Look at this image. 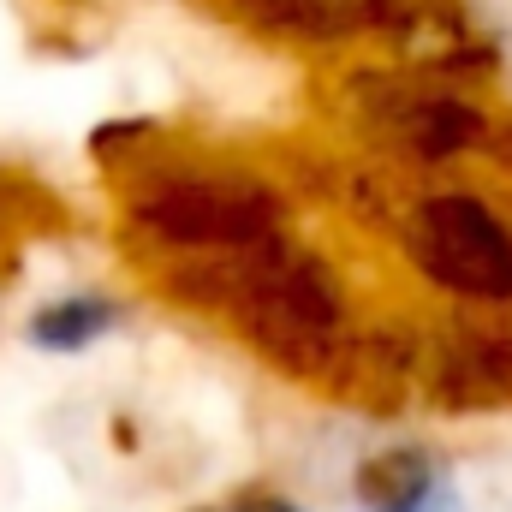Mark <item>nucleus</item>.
Listing matches in <instances>:
<instances>
[{
	"instance_id": "f257e3e1",
	"label": "nucleus",
	"mask_w": 512,
	"mask_h": 512,
	"mask_svg": "<svg viewBox=\"0 0 512 512\" xmlns=\"http://www.w3.org/2000/svg\"><path fill=\"white\" fill-rule=\"evenodd\" d=\"M405 251L453 298L471 304H512V221L471 197V191H435L405 221Z\"/></svg>"
},
{
	"instance_id": "f03ea898",
	"label": "nucleus",
	"mask_w": 512,
	"mask_h": 512,
	"mask_svg": "<svg viewBox=\"0 0 512 512\" xmlns=\"http://www.w3.org/2000/svg\"><path fill=\"white\" fill-rule=\"evenodd\" d=\"M280 203L245 179H155L143 197L149 239L173 251H262L274 245Z\"/></svg>"
},
{
	"instance_id": "7ed1b4c3",
	"label": "nucleus",
	"mask_w": 512,
	"mask_h": 512,
	"mask_svg": "<svg viewBox=\"0 0 512 512\" xmlns=\"http://www.w3.org/2000/svg\"><path fill=\"white\" fill-rule=\"evenodd\" d=\"M364 512H453V489L423 447H387L358 471Z\"/></svg>"
},
{
	"instance_id": "20e7f679",
	"label": "nucleus",
	"mask_w": 512,
	"mask_h": 512,
	"mask_svg": "<svg viewBox=\"0 0 512 512\" xmlns=\"http://www.w3.org/2000/svg\"><path fill=\"white\" fill-rule=\"evenodd\" d=\"M256 24L286 30V36H310V42H334V36H358V30H382L393 18V0H239Z\"/></svg>"
},
{
	"instance_id": "423d86ee",
	"label": "nucleus",
	"mask_w": 512,
	"mask_h": 512,
	"mask_svg": "<svg viewBox=\"0 0 512 512\" xmlns=\"http://www.w3.org/2000/svg\"><path fill=\"white\" fill-rule=\"evenodd\" d=\"M203 512H298V507L280 501V495H239V501H227V507H203Z\"/></svg>"
},
{
	"instance_id": "39448f33",
	"label": "nucleus",
	"mask_w": 512,
	"mask_h": 512,
	"mask_svg": "<svg viewBox=\"0 0 512 512\" xmlns=\"http://www.w3.org/2000/svg\"><path fill=\"white\" fill-rule=\"evenodd\" d=\"M120 322V304L102 298V292H72V298H54L30 316V340L42 352H84L90 340H102L108 328Z\"/></svg>"
}]
</instances>
